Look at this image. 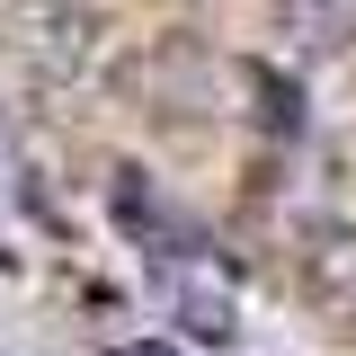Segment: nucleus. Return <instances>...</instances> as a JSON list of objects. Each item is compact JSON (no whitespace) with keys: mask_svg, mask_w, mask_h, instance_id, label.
<instances>
[{"mask_svg":"<svg viewBox=\"0 0 356 356\" xmlns=\"http://www.w3.org/2000/svg\"><path fill=\"white\" fill-rule=\"evenodd\" d=\"M294 276L312 303H356V222L348 214H303L294 222Z\"/></svg>","mask_w":356,"mask_h":356,"instance_id":"3","label":"nucleus"},{"mask_svg":"<svg viewBox=\"0 0 356 356\" xmlns=\"http://www.w3.org/2000/svg\"><path fill=\"white\" fill-rule=\"evenodd\" d=\"M134 98H143L152 116H205V107H214V54L187 44V36L152 44V54L134 63Z\"/></svg>","mask_w":356,"mask_h":356,"instance_id":"2","label":"nucleus"},{"mask_svg":"<svg viewBox=\"0 0 356 356\" xmlns=\"http://www.w3.org/2000/svg\"><path fill=\"white\" fill-rule=\"evenodd\" d=\"M0 36L18 54V72L44 89H81L98 63H107V18L98 0H9Z\"/></svg>","mask_w":356,"mask_h":356,"instance_id":"1","label":"nucleus"},{"mask_svg":"<svg viewBox=\"0 0 356 356\" xmlns=\"http://www.w3.org/2000/svg\"><path fill=\"white\" fill-rule=\"evenodd\" d=\"M267 18L294 63H339L356 44V0H267Z\"/></svg>","mask_w":356,"mask_h":356,"instance_id":"4","label":"nucleus"}]
</instances>
